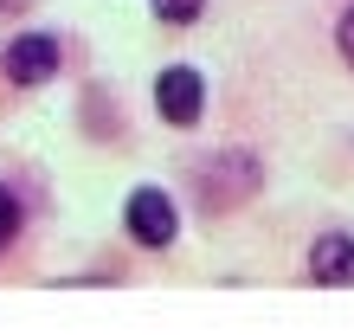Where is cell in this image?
<instances>
[{"label":"cell","instance_id":"cell-7","mask_svg":"<svg viewBox=\"0 0 354 335\" xmlns=\"http://www.w3.org/2000/svg\"><path fill=\"white\" fill-rule=\"evenodd\" d=\"M13 233H19V200L7 194V187H0V245H7Z\"/></svg>","mask_w":354,"mask_h":335},{"label":"cell","instance_id":"cell-4","mask_svg":"<svg viewBox=\"0 0 354 335\" xmlns=\"http://www.w3.org/2000/svg\"><path fill=\"white\" fill-rule=\"evenodd\" d=\"M258 187V161L245 149H225L206 161V206H225V200H245Z\"/></svg>","mask_w":354,"mask_h":335},{"label":"cell","instance_id":"cell-9","mask_svg":"<svg viewBox=\"0 0 354 335\" xmlns=\"http://www.w3.org/2000/svg\"><path fill=\"white\" fill-rule=\"evenodd\" d=\"M19 7H26V0H0V19H13Z\"/></svg>","mask_w":354,"mask_h":335},{"label":"cell","instance_id":"cell-6","mask_svg":"<svg viewBox=\"0 0 354 335\" xmlns=\"http://www.w3.org/2000/svg\"><path fill=\"white\" fill-rule=\"evenodd\" d=\"M149 7H155V19H161V26H194L206 0H149Z\"/></svg>","mask_w":354,"mask_h":335},{"label":"cell","instance_id":"cell-5","mask_svg":"<svg viewBox=\"0 0 354 335\" xmlns=\"http://www.w3.org/2000/svg\"><path fill=\"white\" fill-rule=\"evenodd\" d=\"M309 278L328 290H354V233H322L309 245Z\"/></svg>","mask_w":354,"mask_h":335},{"label":"cell","instance_id":"cell-2","mask_svg":"<svg viewBox=\"0 0 354 335\" xmlns=\"http://www.w3.org/2000/svg\"><path fill=\"white\" fill-rule=\"evenodd\" d=\"M122 226H129V239H136V245L161 251V245L174 239V200L161 194V187H136L129 206H122Z\"/></svg>","mask_w":354,"mask_h":335},{"label":"cell","instance_id":"cell-1","mask_svg":"<svg viewBox=\"0 0 354 335\" xmlns=\"http://www.w3.org/2000/svg\"><path fill=\"white\" fill-rule=\"evenodd\" d=\"M155 110H161V123H174V129H194L200 110H206L200 71H194V65H168V71L155 78Z\"/></svg>","mask_w":354,"mask_h":335},{"label":"cell","instance_id":"cell-3","mask_svg":"<svg viewBox=\"0 0 354 335\" xmlns=\"http://www.w3.org/2000/svg\"><path fill=\"white\" fill-rule=\"evenodd\" d=\"M0 65H7L13 84H46V78H58V39H46V33H19V39H7Z\"/></svg>","mask_w":354,"mask_h":335},{"label":"cell","instance_id":"cell-8","mask_svg":"<svg viewBox=\"0 0 354 335\" xmlns=\"http://www.w3.org/2000/svg\"><path fill=\"white\" fill-rule=\"evenodd\" d=\"M342 58H348V65H354V7L342 13Z\"/></svg>","mask_w":354,"mask_h":335}]
</instances>
